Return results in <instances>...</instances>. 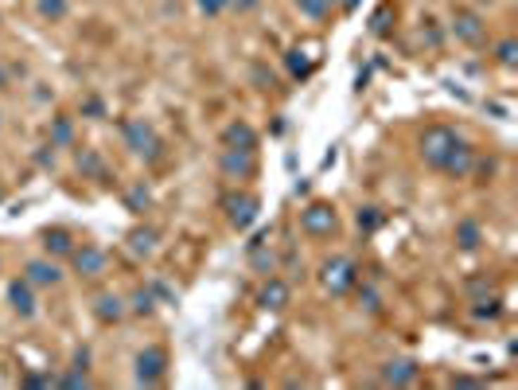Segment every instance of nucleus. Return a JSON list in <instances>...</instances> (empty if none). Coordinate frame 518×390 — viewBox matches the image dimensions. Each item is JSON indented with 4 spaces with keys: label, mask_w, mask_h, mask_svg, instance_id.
<instances>
[{
    "label": "nucleus",
    "mask_w": 518,
    "mask_h": 390,
    "mask_svg": "<svg viewBox=\"0 0 518 390\" xmlns=\"http://www.w3.org/2000/svg\"><path fill=\"white\" fill-rule=\"evenodd\" d=\"M24 281H32V285H59L63 270L55 262H32V265H27V277Z\"/></svg>",
    "instance_id": "obj_11"
},
{
    "label": "nucleus",
    "mask_w": 518,
    "mask_h": 390,
    "mask_svg": "<svg viewBox=\"0 0 518 390\" xmlns=\"http://www.w3.org/2000/svg\"><path fill=\"white\" fill-rule=\"evenodd\" d=\"M226 144H230V149H253L258 137H253L250 125H230V129H226Z\"/></svg>",
    "instance_id": "obj_16"
},
{
    "label": "nucleus",
    "mask_w": 518,
    "mask_h": 390,
    "mask_svg": "<svg viewBox=\"0 0 518 390\" xmlns=\"http://www.w3.org/2000/svg\"><path fill=\"white\" fill-rule=\"evenodd\" d=\"M499 63H503V67H514V43H499Z\"/></svg>",
    "instance_id": "obj_28"
},
{
    "label": "nucleus",
    "mask_w": 518,
    "mask_h": 390,
    "mask_svg": "<svg viewBox=\"0 0 518 390\" xmlns=\"http://www.w3.org/2000/svg\"><path fill=\"white\" fill-rule=\"evenodd\" d=\"M456 242H460L464 250H476V246H479V227H476L472 219H464V222L456 227Z\"/></svg>",
    "instance_id": "obj_18"
},
{
    "label": "nucleus",
    "mask_w": 518,
    "mask_h": 390,
    "mask_svg": "<svg viewBox=\"0 0 518 390\" xmlns=\"http://www.w3.org/2000/svg\"><path fill=\"white\" fill-rule=\"evenodd\" d=\"M331 4L335 0H301V12H308V16H327Z\"/></svg>",
    "instance_id": "obj_22"
},
{
    "label": "nucleus",
    "mask_w": 518,
    "mask_h": 390,
    "mask_svg": "<svg viewBox=\"0 0 518 390\" xmlns=\"http://www.w3.org/2000/svg\"><path fill=\"white\" fill-rule=\"evenodd\" d=\"M226 211H230V222H234L238 230H246L258 219V199H253V195H234V199H226Z\"/></svg>",
    "instance_id": "obj_6"
},
{
    "label": "nucleus",
    "mask_w": 518,
    "mask_h": 390,
    "mask_svg": "<svg viewBox=\"0 0 518 390\" xmlns=\"http://www.w3.org/2000/svg\"><path fill=\"white\" fill-rule=\"evenodd\" d=\"M129 246H133V254H152V250H156V234H152V230H133V234H129Z\"/></svg>",
    "instance_id": "obj_19"
},
{
    "label": "nucleus",
    "mask_w": 518,
    "mask_h": 390,
    "mask_svg": "<svg viewBox=\"0 0 518 390\" xmlns=\"http://www.w3.org/2000/svg\"><path fill=\"white\" fill-rule=\"evenodd\" d=\"M289 70H293L296 78H304L312 70V63L308 59H301V51H289Z\"/></svg>",
    "instance_id": "obj_23"
},
{
    "label": "nucleus",
    "mask_w": 518,
    "mask_h": 390,
    "mask_svg": "<svg viewBox=\"0 0 518 390\" xmlns=\"http://www.w3.org/2000/svg\"><path fill=\"white\" fill-rule=\"evenodd\" d=\"M378 222H382V215L374 211V207H367V211H359V227H367V230H374Z\"/></svg>",
    "instance_id": "obj_25"
},
{
    "label": "nucleus",
    "mask_w": 518,
    "mask_h": 390,
    "mask_svg": "<svg viewBox=\"0 0 518 390\" xmlns=\"http://www.w3.org/2000/svg\"><path fill=\"white\" fill-rule=\"evenodd\" d=\"M452 144H456V133H452V129L433 125V129H425V137H421V153H425V161L433 164V168H441V161L448 156Z\"/></svg>",
    "instance_id": "obj_2"
},
{
    "label": "nucleus",
    "mask_w": 518,
    "mask_h": 390,
    "mask_svg": "<svg viewBox=\"0 0 518 390\" xmlns=\"http://www.w3.org/2000/svg\"><path fill=\"white\" fill-rule=\"evenodd\" d=\"M106 250H98V246H82V250H75V270L78 273H86V277H98V273H106Z\"/></svg>",
    "instance_id": "obj_7"
},
{
    "label": "nucleus",
    "mask_w": 518,
    "mask_h": 390,
    "mask_svg": "<svg viewBox=\"0 0 518 390\" xmlns=\"http://www.w3.org/2000/svg\"><path fill=\"white\" fill-rule=\"evenodd\" d=\"M456 35H460V39H468V43L484 39V27H479L476 12H456Z\"/></svg>",
    "instance_id": "obj_14"
},
{
    "label": "nucleus",
    "mask_w": 518,
    "mask_h": 390,
    "mask_svg": "<svg viewBox=\"0 0 518 390\" xmlns=\"http://www.w3.org/2000/svg\"><path fill=\"white\" fill-rule=\"evenodd\" d=\"M125 144L137 156H149V161H156V153H160V141H156V133H152V125L144 118L125 121Z\"/></svg>",
    "instance_id": "obj_1"
},
{
    "label": "nucleus",
    "mask_w": 518,
    "mask_h": 390,
    "mask_svg": "<svg viewBox=\"0 0 518 390\" xmlns=\"http://www.w3.org/2000/svg\"><path fill=\"white\" fill-rule=\"evenodd\" d=\"M289 305V285L281 277H269L261 289V308H284Z\"/></svg>",
    "instance_id": "obj_12"
},
{
    "label": "nucleus",
    "mask_w": 518,
    "mask_h": 390,
    "mask_svg": "<svg viewBox=\"0 0 518 390\" xmlns=\"http://www.w3.org/2000/svg\"><path fill=\"white\" fill-rule=\"evenodd\" d=\"M441 168L452 172V176H468V172H472V149H468L464 141H456V144L448 149V156L441 161Z\"/></svg>",
    "instance_id": "obj_8"
},
{
    "label": "nucleus",
    "mask_w": 518,
    "mask_h": 390,
    "mask_svg": "<svg viewBox=\"0 0 518 390\" xmlns=\"http://www.w3.org/2000/svg\"><path fill=\"white\" fill-rule=\"evenodd\" d=\"M195 4H199V8L207 12V16H218V12L226 8V0H195Z\"/></svg>",
    "instance_id": "obj_29"
},
{
    "label": "nucleus",
    "mask_w": 518,
    "mask_h": 390,
    "mask_svg": "<svg viewBox=\"0 0 518 390\" xmlns=\"http://www.w3.org/2000/svg\"><path fill=\"white\" fill-rule=\"evenodd\" d=\"M222 172L226 176H250L253 172V149H226Z\"/></svg>",
    "instance_id": "obj_9"
},
{
    "label": "nucleus",
    "mask_w": 518,
    "mask_h": 390,
    "mask_svg": "<svg viewBox=\"0 0 518 390\" xmlns=\"http://www.w3.org/2000/svg\"><path fill=\"white\" fill-rule=\"evenodd\" d=\"M78 164H82L86 172H101V156L98 153H82V156H78Z\"/></svg>",
    "instance_id": "obj_27"
},
{
    "label": "nucleus",
    "mask_w": 518,
    "mask_h": 390,
    "mask_svg": "<svg viewBox=\"0 0 518 390\" xmlns=\"http://www.w3.org/2000/svg\"><path fill=\"white\" fill-rule=\"evenodd\" d=\"M359 281V270H355V262H347V258H335V262H327L324 265V285H327V293H347V289Z\"/></svg>",
    "instance_id": "obj_4"
},
{
    "label": "nucleus",
    "mask_w": 518,
    "mask_h": 390,
    "mask_svg": "<svg viewBox=\"0 0 518 390\" xmlns=\"http://www.w3.org/2000/svg\"><path fill=\"white\" fill-rule=\"evenodd\" d=\"M121 313H125V301H121V297H101V301H98V320H101V324L121 320Z\"/></svg>",
    "instance_id": "obj_17"
},
{
    "label": "nucleus",
    "mask_w": 518,
    "mask_h": 390,
    "mask_svg": "<svg viewBox=\"0 0 518 390\" xmlns=\"http://www.w3.org/2000/svg\"><path fill=\"white\" fill-rule=\"evenodd\" d=\"M301 227H304V234L324 238V234H331V230L339 227V219H335V211L327 203H312V207L301 211Z\"/></svg>",
    "instance_id": "obj_3"
},
{
    "label": "nucleus",
    "mask_w": 518,
    "mask_h": 390,
    "mask_svg": "<svg viewBox=\"0 0 518 390\" xmlns=\"http://www.w3.org/2000/svg\"><path fill=\"white\" fill-rule=\"evenodd\" d=\"M129 207H133V211H144V207H149V191H144V187H133V191H129Z\"/></svg>",
    "instance_id": "obj_24"
},
{
    "label": "nucleus",
    "mask_w": 518,
    "mask_h": 390,
    "mask_svg": "<svg viewBox=\"0 0 518 390\" xmlns=\"http://www.w3.org/2000/svg\"><path fill=\"white\" fill-rule=\"evenodd\" d=\"M133 308H137V313H152V293H149V289H141V293L133 297Z\"/></svg>",
    "instance_id": "obj_26"
},
{
    "label": "nucleus",
    "mask_w": 518,
    "mask_h": 390,
    "mask_svg": "<svg viewBox=\"0 0 518 390\" xmlns=\"http://www.w3.org/2000/svg\"><path fill=\"white\" fill-rule=\"evenodd\" d=\"M70 137H75V125H70L67 118H59L55 129H51V149H55V144H70Z\"/></svg>",
    "instance_id": "obj_21"
},
{
    "label": "nucleus",
    "mask_w": 518,
    "mask_h": 390,
    "mask_svg": "<svg viewBox=\"0 0 518 390\" xmlns=\"http://www.w3.org/2000/svg\"><path fill=\"white\" fill-rule=\"evenodd\" d=\"M164 367H168L164 348L141 351V356H137V382H160V379H164Z\"/></svg>",
    "instance_id": "obj_5"
},
{
    "label": "nucleus",
    "mask_w": 518,
    "mask_h": 390,
    "mask_svg": "<svg viewBox=\"0 0 518 390\" xmlns=\"http://www.w3.org/2000/svg\"><path fill=\"white\" fill-rule=\"evenodd\" d=\"M67 12H70L67 0H39V16H43V20H51V24H55V20H63Z\"/></svg>",
    "instance_id": "obj_20"
},
{
    "label": "nucleus",
    "mask_w": 518,
    "mask_h": 390,
    "mask_svg": "<svg viewBox=\"0 0 518 390\" xmlns=\"http://www.w3.org/2000/svg\"><path fill=\"white\" fill-rule=\"evenodd\" d=\"M382 379H386V382H398V386H405V382H417V363H410V359H398V363H386Z\"/></svg>",
    "instance_id": "obj_13"
},
{
    "label": "nucleus",
    "mask_w": 518,
    "mask_h": 390,
    "mask_svg": "<svg viewBox=\"0 0 518 390\" xmlns=\"http://www.w3.org/2000/svg\"><path fill=\"white\" fill-rule=\"evenodd\" d=\"M226 4H234V8H242V12L258 8V0H226Z\"/></svg>",
    "instance_id": "obj_31"
},
{
    "label": "nucleus",
    "mask_w": 518,
    "mask_h": 390,
    "mask_svg": "<svg viewBox=\"0 0 518 390\" xmlns=\"http://www.w3.org/2000/svg\"><path fill=\"white\" fill-rule=\"evenodd\" d=\"M63 386H90V379H86V371H75L63 379Z\"/></svg>",
    "instance_id": "obj_30"
},
{
    "label": "nucleus",
    "mask_w": 518,
    "mask_h": 390,
    "mask_svg": "<svg viewBox=\"0 0 518 390\" xmlns=\"http://www.w3.org/2000/svg\"><path fill=\"white\" fill-rule=\"evenodd\" d=\"M43 246H47V254H70V250H75V238H70L63 227H55V230L43 234Z\"/></svg>",
    "instance_id": "obj_15"
},
{
    "label": "nucleus",
    "mask_w": 518,
    "mask_h": 390,
    "mask_svg": "<svg viewBox=\"0 0 518 390\" xmlns=\"http://www.w3.org/2000/svg\"><path fill=\"white\" fill-rule=\"evenodd\" d=\"M8 301L20 316H32L35 313V297H32V281H12L8 285Z\"/></svg>",
    "instance_id": "obj_10"
}]
</instances>
